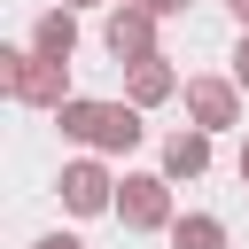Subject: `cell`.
<instances>
[{
	"mask_svg": "<svg viewBox=\"0 0 249 249\" xmlns=\"http://www.w3.org/2000/svg\"><path fill=\"white\" fill-rule=\"evenodd\" d=\"M62 210H78V218H93V210H117V179H109V163H93V156H78V163H62Z\"/></svg>",
	"mask_w": 249,
	"mask_h": 249,
	"instance_id": "3",
	"label": "cell"
},
{
	"mask_svg": "<svg viewBox=\"0 0 249 249\" xmlns=\"http://www.w3.org/2000/svg\"><path fill=\"white\" fill-rule=\"evenodd\" d=\"M31 54H47V62H70V54H78V16H70V8H47V16L31 23Z\"/></svg>",
	"mask_w": 249,
	"mask_h": 249,
	"instance_id": "9",
	"label": "cell"
},
{
	"mask_svg": "<svg viewBox=\"0 0 249 249\" xmlns=\"http://www.w3.org/2000/svg\"><path fill=\"white\" fill-rule=\"evenodd\" d=\"M93 117H101V101H86V93H70V101L54 109V124H62V140H93Z\"/></svg>",
	"mask_w": 249,
	"mask_h": 249,
	"instance_id": "11",
	"label": "cell"
},
{
	"mask_svg": "<svg viewBox=\"0 0 249 249\" xmlns=\"http://www.w3.org/2000/svg\"><path fill=\"white\" fill-rule=\"evenodd\" d=\"M117 218H124V233H171V179L163 171H124Z\"/></svg>",
	"mask_w": 249,
	"mask_h": 249,
	"instance_id": "2",
	"label": "cell"
},
{
	"mask_svg": "<svg viewBox=\"0 0 249 249\" xmlns=\"http://www.w3.org/2000/svg\"><path fill=\"white\" fill-rule=\"evenodd\" d=\"M62 8H93V0H62Z\"/></svg>",
	"mask_w": 249,
	"mask_h": 249,
	"instance_id": "17",
	"label": "cell"
},
{
	"mask_svg": "<svg viewBox=\"0 0 249 249\" xmlns=\"http://www.w3.org/2000/svg\"><path fill=\"white\" fill-rule=\"evenodd\" d=\"M202 171H210V132H202V124L171 132V140H163V179H202Z\"/></svg>",
	"mask_w": 249,
	"mask_h": 249,
	"instance_id": "8",
	"label": "cell"
},
{
	"mask_svg": "<svg viewBox=\"0 0 249 249\" xmlns=\"http://www.w3.org/2000/svg\"><path fill=\"white\" fill-rule=\"evenodd\" d=\"M31 249H86L78 233H47V241H31Z\"/></svg>",
	"mask_w": 249,
	"mask_h": 249,
	"instance_id": "14",
	"label": "cell"
},
{
	"mask_svg": "<svg viewBox=\"0 0 249 249\" xmlns=\"http://www.w3.org/2000/svg\"><path fill=\"white\" fill-rule=\"evenodd\" d=\"M187 117H195L202 132L241 124V86H233V78H187Z\"/></svg>",
	"mask_w": 249,
	"mask_h": 249,
	"instance_id": "5",
	"label": "cell"
},
{
	"mask_svg": "<svg viewBox=\"0 0 249 249\" xmlns=\"http://www.w3.org/2000/svg\"><path fill=\"white\" fill-rule=\"evenodd\" d=\"M140 140H148L140 109H132V101H101V117H93V140H86V148H101V156H132Z\"/></svg>",
	"mask_w": 249,
	"mask_h": 249,
	"instance_id": "6",
	"label": "cell"
},
{
	"mask_svg": "<svg viewBox=\"0 0 249 249\" xmlns=\"http://www.w3.org/2000/svg\"><path fill=\"white\" fill-rule=\"evenodd\" d=\"M171 93H179V70H171L163 54L124 62V101H132V109H156V101H171Z\"/></svg>",
	"mask_w": 249,
	"mask_h": 249,
	"instance_id": "7",
	"label": "cell"
},
{
	"mask_svg": "<svg viewBox=\"0 0 249 249\" xmlns=\"http://www.w3.org/2000/svg\"><path fill=\"white\" fill-rule=\"evenodd\" d=\"M101 47H109L117 62H148V54H156V16H148L140 0L109 8V23H101Z\"/></svg>",
	"mask_w": 249,
	"mask_h": 249,
	"instance_id": "4",
	"label": "cell"
},
{
	"mask_svg": "<svg viewBox=\"0 0 249 249\" xmlns=\"http://www.w3.org/2000/svg\"><path fill=\"white\" fill-rule=\"evenodd\" d=\"M0 86L23 101V109H62L70 101V62H47V54H31V47H8L0 54Z\"/></svg>",
	"mask_w": 249,
	"mask_h": 249,
	"instance_id": "1",
	"label": "cell"
},
{
	"mask_svg": "<svg viewBox=\"0 0 249 249\" xmlns=\"http://www.w3.org/2000/svg\"><path fill=\"white\" fill-rule=\"evenodd\" d=\"M241 187H249V132H241Z\"/></svg>",
	"mask_w": 249,
	"mask_h": 249,
	"instance_id": "15",
	"label": "cell"
},
{
	"mask_svg": "<svg viewBox=\"0 0 249 249\" xmlns=\"http://www.w3.org/2000/svg\"><path fill=\"white\" fill-rule=\"evenodd\" d=\"M233 16H241V31H249V0H233Z\"/></svg>",
	"mask_w": 249,
	"mask_h": 249,
	"instance_id": "16",
	"label": "cell"
},
{
	"mask_svg": "<svg viewBox=\"0 0 249 249\" xmlns=\"http://www.w3.org/2000/svg\"><path fill=\"white\" fill-rule=\"evenodd\" d=\"M233 86L249 93V31H241V47H233Z\"/></svg>",
	"mask_w": 249,
	"mask_h": 249,
	"instance_id": "12",
	"label": "cell"
},
{
	"mask_svg": "<svg viewBox=\"0 0 249 249\" xmlns=\"http://www.w3.org/2000/svg\"><path fill=\"white\" fill-rule=\"evenodd\" d=\"M140 8H148V16H187L195 0H140Z\"/></svg>",
	"mask_w": 249,
	"mask_h": 249,
	"instance_id": "13",
	"label": "cell"
},
{
	"mask_svg": "<svg viewBox=\"0 0 249 249\" xmlns=\"http://www.w3.org/2000/svg\"><path fill=\"white\" fill-rule=\"evenodd\" d=\"M171 249H226V226L210 210H187V218H171Z\"/></svg>",
	"mask_w": 249,
	"mask_h": 249,
	"instance_id": "10",
	"label": "cell"
}]
</instances>
